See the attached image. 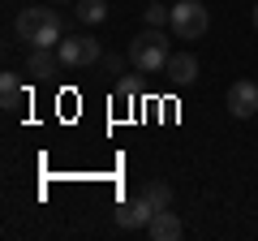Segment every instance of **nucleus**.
<instances>
[{
	"instance_id": "obj_13",
	"label": "nucleus",
	"mask_w": 258,
	"mask_h": 241,
	"mask_svg": "<svg viewBox=\"0 0 258 241\" xmlns=\"http://www.w3.org/2000/svg\"><path fill=\"white\" fill-rule=\"evenodd\" d=\"M172 22V9H164V0H151L147 5V26H168Z\"/></svg>"
},
{
	"instance_id": "obj_11",
	"label": "nucleus",
	"mask_w": 258,
	"mask_h": 241,
	"mask_svg": "<svg viewBox=\"0 0 258 241\" xmlns=\"http://www.w3.org/2000/svg\"><path fill=\"white\" fill-rule=\"evenodd\" d=\"M142 198H147L155 211H164V207H172V190H168V181H147V186L138 190Z\"/></svg>"
},
{
	"instance_id": "obj_10",
	"label": "nucleus",
	"mask_w": 258,
	"mask_h": 241,
	"mask_svg": "<svg viewBox=\"0 0 258 241\" xmlns=\"http://www.w3.org/2000/svg\"><path fill=\"white\" fill-rule=\"evenodd\" d=\"M0 95H5V112H18L26 103V91H22L18 74H0Z\"/></svg>"
},
{
	"instance_id": "obj_12",
	"label": "nucleus",
	"mask_w": 258,
	"mask_h": 241,
	"mask_svg": "<svg viewBox=\"0 0 258 241\" xmlns=\"http://www.w3.org/2000/svg\"><path fill=\"white\" fill-rule=\"evenodd\" d=\"M103 18H108V0H78V22L99 26Z\"/></svg>"
},
{
	"instance_id": "obj_4",
	"label": "nucleus",
	"mask_w": 258,
	"mask_h": 241,
	"mask_svg": "<svg viewBox=\"0 0 258 241\" xmlns=\"http://www.w3.org/2000/svg\"><path fill=\"white\" fill-rule=\"evenodd\" d=\"M56 56H60L64 69H91L95 61H103V47L95 43L91 35H64L56 43Z\"/></svg>"
},
{
	"instance_id": "obj_8",
	"label": "nucleus",
	"mask_w": 258,
	"mask_h": 241,
	"mask_svg": "<svg viewBox=\"0 0 258 241\" xmlns=\"http://www.w3.org/2000/svg\"><path fill=\"white\" fill-rule=\"evenodd\" d=\"M164 74H168V82H172V86H181V91H185V86L198 82V56H194V52H172V61H168Z\"/></svg>"
},
{
	"instance_id": "obj_9",
	"label": "nucleus",
	"mask_w": 258,
	"mask_h": 241,
	"mask_svg": "<svg viewBox=\"0 0 258 241\" xmlns=\"http://www.w3.org/2000/svg\"><path fill=\"white\" fill-rule=\"evenodd\" d=\"M147 232H151V237H155V241H176V237H181V232H185V224H181V220H176V215H172V211H168V207H164V211H155V215H151Z\"/></svg>"
},
{
	"instance_id": "obj_15",
	"label": "nucleus",
	"mask_w": 258,
	"mask_h": 241,
	"mask_svg": "<svg viewBox=\"0 0 258 241\" xmlns=\"http://www.w3.org/2000/svg\"><path fill=\"white\" fill-rule=\"evenodd\" d=\"M52 5H64V0H52Z\"/></svg>"
},
{
	"instance_id": "obj_7",
	"label": "nucleus",
	"mask_w": 258,
	"mask_h": 241,
	"mask_svg": "<svg viewBox=\"0 0 258 241\" xmlns=\"http://www.w3.org/2000/svg\"><path fill=\"white\" fill-rule=\"evenodd\" d=\"M26 74L35 78V82L56 78V74H60V56H56V47H30V56H26Z\"/></svg>"
},
{
	"instance_id": "obj_14",
	"label": "nucleus",
	"mask_w": 258,
	"mask_h": 241,
	"mask_svg": "<svg viewBox=\"0 0 258 241\" xmlns=\"http://www.w3.org/2000/svg\"><path fill=\"white\" fill-rule=\"evenodd\" d=\"M254 26H258V5H254Z\"/></svg>"
},
{
	"instance_id": "obj_2",
	"label": "nucleus",
	"mask_w": 258,
	"mask_h": 241,
	"mask_svg": "<svg viewBox=\"0 0 258 241\" xmlns=\"http://www.w3.org/2000/svg\"><path fill=\"white\" fill-rule=\"evenodd\" d=\"M172 52H168V39L159 26H147L134 43H129V65L138 69V74H164Z\"/></svg>"
},
{
	"instance_id": "obj_5",
	"label": "nucleus",
	"mask_w": 258,
	"mask_h": 241,
	"mask_svg": "<svg viewBox=\"0 0 258 241\" xmlns=\"http://www.w3.org/2000/svg\"><path fill=\"white\" fill-rule=\"evenodd\" d=\"M228 112L237 120H249L258 112V82H249V78H241V82H232L228 91Z\"/></svg>"
},
{
	"instance_id": "obj_6",
	"label": "nucleus",
	"mask_w": 258,
	"mask_h": 241,
	"mask_svg": "<svg viewBox=\"0 0 258 241\" xmlns=\"http://www.w3.org/2000/svg\"><path fill=\"white\" fill-rule=\"evenodd\" d=\"M151 215H155V207H151L142 194L138 198H125V203L116 207V228H129V232H134V228H147Z\"/></svg>"
},
{
	"instance_id": "obj_3",
	"label": "nucleus",
	"mask_w": 258,
	"mask_h": 241,
	"mask_svg": "<svg viewBox=\"0 0 258 241\" xmlns=\"http://www.w3.org/2000/svg\"><path fill=\"white\" fill-rule=\"evenodd\" d=\"M172 35L176 39H203L207 26H211V18H207V5H198V0H176L172 5Z\"/></svg>"
},
{
	"instance_id": "obj_1",
	"label": "nucleus",
	"mask_w": 258,
	"mask_h": 241,
	"mask_svg": "<svg viewBox=\"0 0 258 241\" xmlns=\"http://www.w3.org/2000/svg\"><path fill=\"white\" fill-rule=\"evenodd\" d=\"M18 39L30 47H56L64 39V22L56 9H47V5H26V9L18 13Z\"/></svg>"
}]
</instances>
